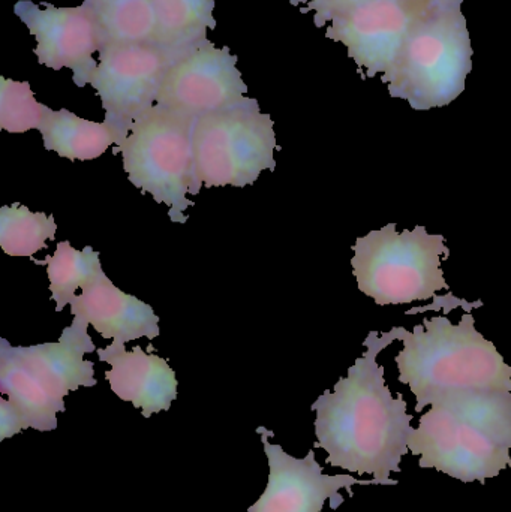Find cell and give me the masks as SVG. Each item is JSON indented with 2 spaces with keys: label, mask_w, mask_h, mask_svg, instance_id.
<instances>
[{
  "label": "cell",
  "mask_w": 511,
  "mask_h": 512,
  "mask_svg": "<svg viewBox=\"0 0 511 512\" xmlns=\"http://www.w3.org/2000/svg\"><path fill=\"white\" fill-rule=\"evenodd\" d=\"M422 469L486 484L511 469L510 391H470L438 400L408 442Z\"/></svg>",
  "instance_id": "obj_2"
},
{
  "label": "cell",
  "mask_w": 511,
  "mask_h": 512,
  "mask_svg": "<svg viewBox=\"0 0 511 512\" xmlns=\"http://www.w3.org/2000/svg\"><path fill=\"white\" fill-rule=\"evenodd\" d=\"M309 0H290L291 5L293 6H299L303 5V3H308Z\"/></svg>",
  "instance_id": "obj_26"
},
{
  "label": "cell",
  "mask_w": 511,
  "mask_h": 512,
  "mask_svg": "<svg viewBox=\"0 0 511 512\" xmlns=\"http://www.w3.org/2000/svg\"><path fill=\"white\" fill-rule=\"evenodd\" d=\"M197 117L155 105L135 120L114 155L122 153L129 182L167 204L168 218L186 224L188 194H200L195 179L194 129Z\"/></svg>",
  "instance_id": "obj_4"
},
{
  "label": "cell",
  "mask_w": 511,
  "mask_h": 512,
  "mask_svg": "<svg viewBox=\"0 0 511 512\" xmlns=\"http://www.w3.org/2000/svg\"><path fill=\"white\" fill-rule=\"evenodd\" d=\"M404 348L396 355L399 382L416 397V412L450 394L510 391L511 367L476 328L471 312L458 324L446 315L423 319L413 331L402 327Z\"/></svg>",
  "instance_id": "obj_3"
},
{
  "label": "cell",
  "mask_w": 511,
  "mask_h": 512,
  "mask_svg": "<svg viewBox=\"0 0 511 512\" xmlns=\"http://www.w3.org/2000/svg\"><path fill=\"white\" fill-rule=\"evenodd\" d=\"M473 54L462 8L440 9L414 30L395 68L381 81L392 98L404 99L413 110L443 108L465 92Z\"/></svg>",
  "instance_id": "obj_5"
},
{
  "label": "cell",
  "mask_w": 511,
  "mask_h": 512,
  "mask_svg": "<svg viewBox=\"0 0 511 512\" xmlns=\"http://www.w3.org/2000/svg\"><path fill=\"white\" fill-rule=\"evenodd\" d=\"M257 432L269 459V483L248 512H321L327 501L332 510H338L345 502L339 490L347 489L353 498L354 486H387L377 478L359 480L347 474L324 475L314 450H309L305 459H296L285 453L281 445L270 444L275 433L266 427H258Z\"/></svg>",
  "instance_id": "obj_11"
},
{
  "label": "cell",
  "mask_w": 511,
  "mask_h": 512,
  "mask_svg": "<svg viewBox=\"0 0 511 512\" xmlns=\"http://www.w3.org/2000/svg\"><path fill=\"white\" fill-rule=\"evenodd\" d=\"M440 9L450 8L434 0H371L333 18L326 38L347 48L363 78H383L395 68L414 30Z\"/></svg>",
  "instance_id": "obj_9"
},
{
  "label": "cell",
  "mask_w": 511,
  "mask_h": 512,
  "mask_svg": "<svg viewBox=\"0 0 511 512\" xmlns=\"http://www.w3.org/2000/svg\"><path fill=\"white\" fill-rule=\"evenodd\" d=\"M45 150L56 152L69 161H92L116 146V134L107 123L90 122L71 111H54L47 107L38 129Z\"/></svg>",
  "instance_id": "obj_16"
},
{
  "label": "cell",
  "mask_w": 511,
  "mask_h": 512,
  "mask_svg": "<svg viewBox=\"0 0 511 512\" xmlns=\"http://www.w3.org/2000/svg\"><path fill=\"white\" fill-rule=\"evenodd\" d=\"M188 51L159 44H113L99 50L90 86L101 99L104 122L116 134V147L128 137L135 120L155 107L168 71Z\"/></svg>",
  "instance_id": "obj_8"
},
{
  "label": "cell",
  "mask_w": 511,
  "mask_h": 512,
  "mask_svg": "<svg viewBox=\"0 0 511 512\" xmlns=\"http://www.w3.org/2000/svg\"><path fill=\"white\" fill-rule=\"evenodd\" d=\"M248 86L228 47L198 42L171 66L156 105L201 117L248 101Z\"/></svg>",
  "instance_id": "obj_10"
},
{
  "label": "cell",
  "mask_w": 511,
  "mask_h": 512,
  "mask_svg": "<svg viewBox=\"0 0 511 512\" xmlns=\"http://www.w3.org/2000/svg\"><path fill=\"white\" fill-rule=\"evenodd\" d=\"M35 264L47 265L48 280H50L51 298L56 301V312L63 310L66 304H71L77 297L78 288H83L90 279L101 274L102 265L99 261V252L92 246H86L84 251L72 248L69 242L57 243L53 256H45Z\"/></svg>",
  "instance_id": "obj_20"
},
{
  "label": "cell",
  "mask_w": 511,
  "mask_h": 512,
  "mask_svg": "<svg viewBox=\"0 0 511 512\" xmlns=\"http://www.w3.org/2000/svg\"><path fill=\"white\" fill-rule=\"evenodd\" d=\"M98 2V0H84L83 3H86V5H92V3Z\"/></svg>",
  "instance_id": "obj_27"
},
{
  "label": "cell",
  "mask_w": 511,
  "mask_h": 512,
  "mask_svg": "<svg viewBox=\"0 0 511 512\" xmlns=\"http://www.w3.org/2000/svg\"><path fill=\"white\" fill-rule=\"evenodd\" d=\"M42 5L45 9L30 0H20L14 6V14L35 38L36 59L53 71L71 69L75 86H87L98 68L93 54L102 48L95 15L84 5L75 8H56L47 2Z\"/></svg>",
  "instance_id": "obj_12"
},
{
  "label": "cell",
  "mask_w": 511,
  "mask_h": 512,
  "mask_svg": "<svg viewBox=\"0 0 511 512\" xmlns=\"http://www.w3.org/2000/svg\"><path fill=\"white\" fill-rule=\"evenodd\" d=\"M26 423L9 400L0 399V442L26 430Z\"/></svg>",
  "instance_id": "obj_24"
},
{
  "label": "cell",
  "mask_w": 511,
  "mask_h": 512,
  "mask_svg": "<svg viewBox=\"0 0 511 512\" xmlns=\"http://www.w3.org/2000/svg\"><path fill=\"white\" fill-rule=\"evenodd\" d=\"M96 352L99 360L110 364L105 379L120 400L141 409L144 418L170 411L171 403L177 399L179 384L167 360L147 354L140 346L126 351L125 343L117 340Z\"/></svg>",
  "instance_id": "obj_14"
},
{
  "label": "cell",
  "mask_w": 511,
  "mask_h": 512,
  "mask_svg": "<svg viewBox=\"0 0 511 512\" xmlns=\"http://www.w3.org/2000/svg\"><path fill=\"white\" fill-rule=\"evenodd\" d=\"M353 251L357 286L378 306L429 300L449 289L441 268V259L450 255L446 239L429 234L422 225L402 233L396 231V224L386 225L359 237Z\"/></svg>",
  "instance_id": "obj_6"
},
{
  "label": "cell",
  "mask_w": 511,
  "mask_h": 512,
  "mask_svg": "<svg viewBox=\"0 0 511 512\" xmlns=\"http://www.w3.org/2000/svg\"><path fill=\"white\" fill-rule=\"evenodd\" d=\"M47 105L36 101L27 81L0 77V128L11 134L39 129Z\"/></svg>",
  "instance_id": "obj_22"
},
{
  "label": "cell",
  "mask_w": 511,
  "mask_h": 512,
  "mask_svg": "<svg viewBox=\"0 0 511 512\" xmlns=\"http://www.w3.org/2000/svg\"><path fill=\"white\" fill-rule=\"evenodd\" d=\"M159 21V42L174 51L191 50L216 29L215 0H153Z\"/></svg>",
  "instance_id": "obj_19"
},
{
  "label": "cell",
  "mask_w": 511,
  "mask_h": 512,
  "mask_svg": "<svg viewBox=\"0 0 511 512\" xmlns=\"http://www.w3.org/2000/svg\"><path fill=\"white\" fill-rule=\"evenodd\" d=\"M371 0H309L303 12H314V24L317 27H324L332 23L333 18L345 14L363 3Z\"/></svg>",
  "instance_id": "obj_23"
},
{
  "label": "cell",
  "mask_w": 511,
  "mask_h": 512,
  "mask_svg": "<svg viewBox=\"0 0 511 512\" xmlns=\"http://www.w3.org/2000/svg\"><path fill=\"white\" fill-rule=\"evenodd\" d=\"M53 215L32 213L26 206L14 203L0 209V246L9 256H29L47 248L56 237Z\"/></svg>",
  "instance_id": "obj_21"
},
{
  "label": "cell",
  "mask_w": 511,
  "mask_h": 512,
  "mask_svg": "<svg viewBox=\"0 0 511 512\" xmlns=\"http://www.w3.org/2000/svg\"><path fill=\"white\" fill-rule=\"evenodd\" d=\"M435 3H437L438 6H441V8H462V3H464V0H434Z\"/></svg>",
  "instance_id": "obj_25"
},
{
  "label": "cell",
  "mask_w": 511,
  "mask_h": 512,
  "mask_svg": "<svg viewBox=\"0 0 511 512\" xmlns=\"http://www.w3.org/2000/svg\"><path fill=\"white\" fill-rule=\"evenodd\" d=\"M84 6L95 15L102 47L113 44H159V21L153 0H98Z\"/></svg>",
  "instance_id": "obj_17"
},
{
  "label": "cell",
  "mask_w": 511,
  "mask_h": 512,
  "mask_svg": "<svg viewBox=\"0 0 511 512\" xmlns=\"http://www.w3.org/2000/svg\"><path fill=\"white\" fill-rule=\"evenodd\" d=\"M402 327L378 336L371 331L365 354L354 361L348 375L324 391L311 406L315 418V448L329 456L326 465L357 475H372L387 486H398L390 474L402 471V459L410 454L413 415L401 393L393 396L384 381V367L377 363L383 349L399 340Z\"/></svg>",
  "instance_id": "obj_1"
},
{
  "label": "cell",
  "mask_w": 511,
  "mask_h": 512,
  "mask_svg": "<svg viewBox=\"0 0 511 512\" xmlns=\"http://www.w3.org/2000/svg\"><path fill=\"white\" fill-rule=\"evenodd\" d=\"M0 393L18 409L27 429L53 432L57 427V414L66 406L54 402L24 372L18 361L0 346Z\"/></svg>",
  "instance_id": "obj_18"
},
{
  "label": "cell",
  "mask_w": 511,
  "mask_h": 512,
  "mask_svg": "<svg viewBox=\"0 0 511 512\" xmlns=\"http://www.w3.org/2000/svg\"><path fill=\"white\" fill-rule=\"evenodd\" d=\"M72 300L71 313L89 321L104 339L128 343L161 334L159 316L152 306L120 291L102 271L83 286Z\"/></svg>",
  "instance_id": "obj_15"
},
{
  "label": "cell",
  "mask_w": 511,
  "mask_h": 512,
  "mask_svg": "<svg viewBox=\"0 0 511 512\" xmlns=\"http://www.w3.org/2000/svg\"><path fill=\"white\" fill-rule=\"evenodd\" d=\"M89 321L74 316L72 325L63 330L59 342L33 346H11L0 339V345L18 361L29 378L45 394L65 405L63 399L80 387H95V366L84 355L98 351L89 336Z\"/></svg>",
  "instance_id": "obj_13"
},
{
  "label": "cell",
  "mask_w": 511,
  "mask_h": 512,
  "mask_svg": "<svg viewBox=\"0 0 511 512\" xmlns=\"http://www.w3.org/2000/svg\"><path fill=\"white\" fill-rule=\"evenodd\" d=\"M275 123L257 99L198 117L194 129L198 188L254 185L263 171H275Z\"/></svg>",
  "instance_id": "obj_7"
}]
</instances>
